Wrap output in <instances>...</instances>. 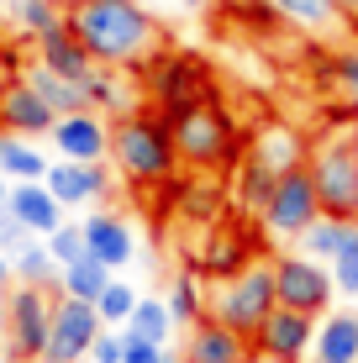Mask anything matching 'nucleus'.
I'll return each instance as SVG.
<instances>
[{
	"instance_id": "obj_1",
	"label": "nucleus",
	"mask_w": 358,
	"mask_h": 363,
	"mask_svg": "<svg viewBox=\"0 0 358 363\" xmlns=\"http://www.w3.org/2000/svg\"><path fill=\"white\" fill-rule=\"evenodd\" d=\"M69 27L90 48L101 69L142 74L158 53H169V32L142 0H90V6L69 11Z\"/></svg>"
},
{
	"instance_id": "obj_2",
	"label": "nucleus",
	"mask_w": 358,
	"mask_h": 363,
	"mask_svg": "<svg viewBox=\"0 0 358 363\" xmlns=\"http://www.w3.org/2000/svg\"><path fill=\"white\" fill-rule=\"evenodd\" d=\"M111 169L127 190H164L179 179V153L169 137V116L153 106H138L111 121Z\"/></svg>"
},
{
	"instance_id": "obj_3",
	"label": "nucleus",
	"mask_w": 358,
	"mask_h": 363,
	"mask_svg": "<svg viewBox=\"0 0 358 363\" xmlns=\"http://www.w3.org/2000/svg\"><path fill=\"white\" fill-rule=\"evenodd\" d=\"M169 137H174V153H179V169H232L242 158V132L232 121V111L221 106V95H206L195 106H179L169 111Z\"/></svg>"
},
{
	"instance_id": "obj_4",
	"label": "nucleus",
	"mask_w": 358,
	"mask_h": 363,
	"mask_svg": "<svg viewBox=\"0 0 358 363\" xmlns=\"http://www.w3.org/2000/svg\"><path fill=\"white\" fill-rule=\"evenodd\" d=\"M274 253L248 258L237 274H221V279H206V316H216L221 327L253 337L264 327V316L274 311Z\"/></svg>"
},
{
	"instance_id": "obj_5",
	"label": "nucleus",
	"mask_w": 358,
	"mask_h": 363,
	"mask_svg": "<svg viewBox=\"0 0 358 363\" xmlns=\"http://www.w3.org/2000/svg\"><path fill=\"white\" fill-rule=\"evenodd\" d=\"M306 174L316 184L322 216L358 221V132L353 127H332L316 132L306 143Z\"/></svg>"
},
{
	"instance_id": "obj_6",
	"label": "nucleus",
	"mask_w": 358,
	"mask_h": 363,
	"mask_svg": "<svg viewBox=\"0 0 358 363\" xmlns=\"http://www.w3.org/2000/svg\"><path fill=\"white\" fill-rule=\"evenodd\" d=\"M322 221V200H316V184L306 164H295L279 174L274 195H269V206L258 211V232L269 237V242H301L306 232Z\"/></svg>"
},
{
	"instance_id": "obj_7",
	"label": "nucleus",
	"mask_w": 358,
	"mask_h": 363,
	"mask_svg": "<svg viewBox=\"0 0 358 363\" xmlns=\"http://www.w3.org/2000/svg\"><path fill=\"white\" fill-rule=\"evenodd\" d=\"M142 95L153 111H179V106H195V100L216 95V79L206 69V58L195 53H158L153 64L142 69Z\"/></svg>"
},
{
	"instance_id": "obj_8",
	"label": "nucleus",
	"mask_w": 358,
	"mask_h": 363,
	"mask_svg": "<svg viewBox=\"0 0 358 363\" xmlns=\"http://www.w3.org/2000/svg\"><path fill=\"white\" fill-rule=\"evenodd\" d=\"M53 300H58V290H37V284H16L6 295V358L11 363H43L47 327H53Z\"/></svg>"
},
{
	"instance_id": "obj_9",
	"label": "nucleus",
	"mask_w": 358,
	"mask_h": 363,
	"mask_svg": "<svg viewBox=\"0 0 358 363\" xmlns=\"http://www.w3.org/2000/svg\"><path fill=\"white\" fill-rule=\"evenodd\" d=\"M274 300L290 311H306V316H327L337 300L332 269L311 253H274Z\"/></svg>"
},
{
	"instance_id": "obj_10",
	"label": "nucleus",
	"mask_w": 358,
	"mask_h": 363,
	"mask_svg": "<svg viewBox=\"0 0 358 363\" xmlns=\"http://www.w3.org/2000/svg\"><path fill=\"white\" fill-rule=\"evenodd\" d=\"M101 332H106V321H101V311H95L90 300L58 295V300H53V327H47L43 363H84Z\"/></svg>"
},
{
	"instance_id": "obj_11",
	"label": "nucleus",
	"mask_w": 358,
	"mask_h": 363,
	"mask_svg": "<svg viewBox=\"0 0 358 363\" xmlns=\"http://www.w3.org/2000/svg\"><path fill=\"white\" fill-rule=\"evenodd\" d=\"M316 321H322V316L274 306L248 342H253V353L269 358V363H306V358H311V342H316Z\"/></svg>"
},
{
	"instance_id": "obj_12",
	"label": "nucleus",
	"mask_w": 358,
	"mask_h": 363,
	"mask_svg": "<svg viewBox=\"0 0 358 363\" xmlns=\"http://www.w3.org/2000/svg\"><path fill=\"white\" fill-rule=\"evenodd\" d=\"M43 184L64 200V211L106 206L111 190H116V169H111V164H74V158H58V164H47Z\"/></svg>"
},
{
	"instance_id": "obj_13",
	"label": "nucleus",
	"mask_w": 358,
	"mask_h": 363,
	"mask_svg": "<svg viewBox=\"0 0 358 363\" xmlns=\"http://www.w3.org/2000/svg\"><path fill=\"white\" fill-rule=\"evenodd\" d=\"M58 158H74V164H106L111 158V116L101 111H69V116L53 121L47 132Z\"/></svg>"
},
{
	"instance_id": "obj_14",
	"label": "nucleus",
	"mask_w": 358,
	"mask_h": 363,
	"mask_svg": "<svg viewBox=\"0 0 358 363\" xmlns=\"http://www.w3.org/2000/svg\"><path fill=\"white\" fill-rule=\"evenodd\" d=\"M258 221L253 216H232V221H221V227L211 232V242L201 247V279H221V274H237L248 258H258L264 247H258V237H253Z\"/></svg>"
},
{
	"instance_id": "obj_15",
	"label": "nucleus",
	"mask_w": 358,
	"mask_h": 363,
	"mask_svg": "<svg viewBox=\"0 0 358 363\" xmlns=\"http://www.w3.org/2000/svg\"><path fill=\"white\" fill-rule=\"evenodd\" d=\"M79 227H84V253H90L95 264H106L111 274L138 258V232H132V221L121 216V211H106L101 206L95 216H84Z\"/></svg>"
},
{
	"instance_id": "obj_16",
	"label": "nucleus",
	"mask_w": 358,
	"mask_h": 363,
	"mask_svg": "<svg viewBox=\"0 0 358 363\" xmlns=\"http://www.w3.org/2000/svg\"><path fill=\"white\" fill-rule=\"evenodd\" d=\"M184 363H248L253 358V342L242 332L221 327L216 316H201L195 327H184V347H179Z\"/></svg>"
},
{
	"instance_id": "obj_17",
	"label": "nucleus",
	"mask_w": 358,
	"mask_h": 363,
	"mask_svg": "<svg viewBox=\"0 0 358 363\" xmlns=\"http://www.w3.org/2000/svg\"><path fill=\"white\" fill-rule=\"evenodd\" d=\"M58 121V111L47 106L43 95L32 90L27 79H11L0 84V132H16V137H47Z\"/></svg>"
},
{
	"instance_id": "obj_18",
	"label": "nucleus",
	"mask_w": 358,
	"mask_h": 363,
	"mask_svg": "<svg viewBox=\"0 0 358 363\" xmlns=\"http://www.w3.org/2000/svg\"><path fill=\"white\" fill-rule=\"evenodd\" d=\"M6 206H11V216L21 221L32 237H47V232H58L69 221V211H64V200H58L53 190H47L43 179H21V184H11V195H6Z\"/></svg>"
},
{
	"instance_id": "obj_19",
	"label": "nucleus",
	"mask_w": 358,
	"mask_h": 363,
	"mask_svg": "<svg viewBox=\"0 0 358 363\" xmlns=\"http://www.w3.org/2000/svg\"><path fill=\"white\" fill-rule=\"evenodd\" d=\"M274 184H279V169L269 164V158H258L253 147H242V158L232 164V179H227V190H232V206H237V216H253V221H258V211L269 206Z\"/></svg>"
},
{
	"instance_id": "obj_20",
	"label": "nucleus",
	"mask_w": 358,
	"mask_h": 363,
	"mask_svg": "<svg viewBox=\"0 0 358 363\" xmlns=\"http://www.w3.org/2000/svg\"><path fill=\"white\" fill-rule=\"evenodd\" d=\"M37 64L43 69H53V74H64V79H74V84H84L95 74V58H90V48L74 37V27L64 21V27H53V32H43L37 37Z\"/></svg>"
},
{
	"instance_id": "obj_21",
	"label": "nucleus",
	"mask_w": 358,
	"mask_h": 363,
	"mask_svg": "<svg viewBox=\"0 0 358 363\" xmlns=\"http://www.w3.org/2000/svg\"><path fill=\"white\" fill-rule=\"evenodd\" d=\"M174 190H179V216L184 221H216V216H227V206H232V190H227V179H221L216 169H201V179H195V174H179Z\"/></svg>"
},
{
	"instance_id": "obj_22",
	"label": "nucleus",
	"mask_w": 358,
	"mask_h": 363,
	"mask_svg": "<svg viewBox=\"0 0 358 363\" xmlns=\"http://www.w3.org/2000/svg\"><path fill=\"white\" fill-rule=\"evenodd\" d=\"M311 363H358V311H327L316 321Z\"/></svg>"
},
{
	"instance_id": "obj_23",
	"label": "nucleus",
	"mask_w": 358,
	"mask_h": 363,
	"mask_svg": "<svg viewBox=\"0 0 358 363\" xmlns=\"http://www.w3.org/2000/svg\"><path fill=\"white\" fill-rule=\"evenodd\" d=\"M84 95H90V111H101V116H111V121L142 106V95L127 84V74L121 69H101V64H95V74L84 79Z\"/></svg>"
},
{
	"instance_id": "obj_24",
	"label": "nucleus",
	"mask_w": 358,
	"mask_h": 363,
	"mask_svg": "<svg viewBox=\"0 0 358 363\" xmlns=\"http://www.w3.org/2000/svg\"><path fill=\"white\" fill-rule=\"evenodd\" d=\"M0 174H6L11 184H21V179H43V174H47V158H43V147H37V137L0 132Z\"/></svg>"
},
{
	"instance_id": "obj_25",
	"label": "nucleus",
	"mask_w": 358,
	"mask_h": 363,
	"mask_svg": "<svg viewBox=\"0 0 358 363\" xmlns=\"http://www.w3.org/2000/svg\"><path fill=\"white\" fill-rule=\"evenodd\" d=\"M58 258L47 253V242L43 237H32L27 247H16V253H11V279L16 284H37V290H58Z\"/></svg>"
},
{
	"instance_id": "obj_26",
	"label": "nucleus",
	"mask_w": 358,
	"mask_h": 363,
	"mask_svg": "<svg viewBox=\"0 0 358 363\" xmlns=\"http://www.w3.org/2000/svg\"><path fill=\"white\" fill-rule=\"evenodd\" d=\"M21 79H27L32 90L58 111V116H69V111H90V95H84V84H74V79H64V74L43 69V64H32L27 74H21Z\"/></svg>"
},
{
	"instance_id": "obj_27",
	"label": "nucleus",
	"mask_w": 358,
	"mask_h": 363,
	"mask_svg": "<svg viewBox=\"0 0 358 363\" xmlns=\"http://www.w3.org/2000/svg\"><path fill=\"white\" fill-rule=\"evenodd\" d=\"M269 6H274L279 21H290V27H301V32H337V27H348L332 0H269Z\"/></svg>"
},
{
	"instance_id": "obj_28",
	"label": "nucleus",
	"mask_w": 358,
	"mask_h": 363,
	"mask_svg": "<svg viewBox=\"0 0 358 363\" xmlns=\"http://www.w3.org/2000/svg\"><path fill=\"white\" fill-rule=\"evenodd\" d=\"M169 316H174V327H195V321L206 316V279L201 269H184L174 274V284H169Z\"/></svg>"
},
{
	"instance_id": "obj_29",
	"label": "nucleus",
	"mask_w": 358,
	"mask_h": 363,
	"mask_svg": "<svg viewBox=\"0 0 358 363\" xmlns=\"http://www.w3.org/2000/svg\"><path fill=\"white\" fill-rule=\"evenodd\" d=\"M353 232H358V221H342V216H322V221H316V227L306 232V237H301L295 247H301V253H311V258H322V264H332V258H337L342 247L353 242Z\"/></svg>"
},
{
	"instance_id": "obj_30",
	"label": "nucleus",
	"mask_w": 358,
	"mask_h": 363,
	"mask_svg": "<svg viewBox=\"0 0 358 363\" xmlns=\"http://www.w3.org/2000/svg\"><path fill=\"white\" fill-rule=\"evenodd\" d=\"M106 284H111V269H106V264H95L90 253H84L79 264H69L64 274H58V295H69V300H90V306L101 300Z\"/></svg>"
},
{
	"instance_id": "obj_31",
	"label": "nucleus",
	"mask_w": 358,
	"mask_h": 363,
	"mask_svg": "<svg viewBox=\"0 0 358 363\" xmlns=\"http://www.w3.org/2000/svg\"><path fill=\"white\" fill-rule=\"evenodd\" d=\"M258 158H269V164H274L279 174L285 169H295V164H306V143L301 137H295L290 127H269L264 137H258V143H248Z\"/></svg>"
},
{
	"instance_id": "obj_32",
	"label": "nucleus",
	"mask_w": 358,
	"mask_h": 363,
	"mask_svg": "<svg viewBox=\"0 0 358 363\" xmlns=\"http://www.w3.org/2000/svg\"><path fill=\"white\" fill-rule=\"evenodd\" d=\"M127 332H132V337H147V342H158V347H169V332H174L169 300H138V311H132Z\"/></svg>"
},
{
	"instance_id": "obj_33",
	"label": "nucleus",
	"mask_w": 358,
	"mask_h": 363,
	"mask_svg": "<svg viewBox=\"0 0 358 363\" xmlns=\"http://www.w3.org/2000/svg\"><path fill=\"white\" fill-rule=\"evenodd\" d=\"M322 79H327V84H332V90H337L342 100H348L353 111H358V43H342L337 53L327 58Z\"/></svg>"
},
{
	"instance_id": "obj_34",
	"label": "nucleus",
	"mask_w": 358,
	"mask_h": 363,
	"mask_svg": "<svg viewBox=\"0 0 358 363\" xmlns=\"http://www.w3.org/2000/svg\"><path fill=\"white\" fill-rule=\"evenodd\" d=\"M11 11H16V27L27 32L32 43H37L43 32H53V27H64V21H69V11L58 6V0H16Z\"/></svg>"
},
{
	"instance_id": "obj_35",
	"label": "nucleus",
	"mask_w": 358,
	"mask_h": 363,
	"mask_svg": "<svg viewBox=\"0 0 358 363\" xmlns=\"http://www.w3.org/2000/svg\"><path fill=\"white\" fill-rule=\"evenodd\" d=\"M138 300H142V295L132 290V284H121L116 274H111V284L101 290L95 311H101V321H106V327H127V321H132V311H138Z\"/></svg>"
},
{
	"instance_id": "obj_36",
	"label": "nucleus",
	"mask_w": 358,
	"mask_h": 363,
	"mask_svg": "<svg viewBox=\"0 0 358 363\" xmlns=\"http://www.w3.org/2000/svg\"><path fill=\"white\" fill-rule=\"evenodd\" d=\"M43 242H47V253L58 258V269H69V264H79V258H84V227H79V221H64V227L47 232Z\"/></svg>"
},
{
	"instance_id": "obj_37",
	"label": "nucleus",
	"mask_w": 358,
	"mask_h": 363,
	"mask_svg": "<svg viewBox=\"0 0 358 363\" xmlns=\"http://www.w3.org/2000/svg\"><path fill=\"white\" fill-rule=\"evenodd\" d=\"M327 269H332V284H337V295H342V300H358V232H353V242L342 247V253L332 258Z\"/></svg>"
},
{
	"instance_id": "obj_38",
	"label": "nucleus",
	"mask_w": 358,
	"mask_h": 363,
	"mask_svg": "<svg viewBox=\"0 0 358 363\" xmlns=\"http://www.w3.org/2000/svg\"><path fill=\"white\" fill-rule=\"evenodd\" d=\"M121 358H127V332L106 327L101 337H95V347H90V363H121Z\"/></svg>"
},
{
	"instance_id": "obj_39",
	"label": "nucleus",
	"mask_w": 358,
	"mask_h": 363,
	"mask_svg": "<svg viewBox=\"0 0 358 363\" xmlns=\"http://www.w3.org/2000/svg\"><path fill=\"white\" fill-rule=\"evenodd\" d=\"M27 242H32V232L21 227L16 216H11V206H0V253L11 258V253H16V247H27Z\"/></svg>"
},
{
	"instance_id": "obj_40",
	"label": "nucleus",
	"mask_w": 358,
	"mask_h": 363,
	"mask_svg": "<svg viewBox=\"0 0 358 363\" xmlns=\"http://www.w3.org/2000/svg\"><path fill=\"white\" fill-rule=\"evenodd\" d=\"M121 332H127V327H121ZM164 353H169V347H158V342H147V337H132L127 332V358H121V363H164Z\"/></svg>"
},
{
	"instance_id": "obj_41",
	"label": "nucleus",
	"mask_w": 358,
	"mask_h": 363,
	"mask_svg": "<svg viewBox=\"0 0 358 363\" xmlns=\"http://www.w3.org/2000/svg\"><path fill=\"white\" fill-rule=\"evenodd\" d=\"M332 6H337V16L348 21V27H358V0H332Z\"/></svg>"
},
{
	"instance_id": "obj_42",
	"label": "nucleus",
	"mask_w": 358,
	"mask_h": 363,
	"mask_svg": "<svg viewBox=\"0 0 358 363\" xmlns=\"http://www.w3.org/2000/svg\"><path fill=\"white\" fill-rule=\"evenodd\" d=\"M6 284H11V258L0 253V295H6Z\"/></svg>"
},
{
	"instance_id": "obj_43",
	"label": "nucleus",
	"mask_w": 358,
	"mask_h": 363,
	"mask_svg": "<svg viewBox=\"0 0 358 363\" xmlns=\"http://www.w3.org/2000/svg\"><path fill=\"white\" fill-rule=\"evenodd\" d=\"M0 347H6V300H0Z\"/></svg>"
},
{
	"instance_id": "obj_44",
	"label": "nucleus",
	"mask_w": 358,
	"mask_h": 363,
	"mask_svg": "<svg viewBox=\"0 0 358 363\" xmlns=\"http://www.w3.org/2000/svg\"><path fill=\"white\" fill-rule=\"evenodd\" d=\"M179 6H184V11H201V6H211V0H179Z\"/></svg>"
},
{
	"instance_id": "obj_45",
	"label": "nucleus",
	"mask_w": 358,
	"mask_h": 363,
	"mask_svg": "<svg viewBox=\"0 0 358 363\" xmlns=\"http://www.w3.org/2000/svg\"><path fill=\"white\" fill-rule=\"evenodd\" d=\"M6 195H11V179H6V174H0V206H6Z\"/></svg>"
},
{
	"instance_id": "obj_46",
	"label": "nucleus",
	"mask_w": 358,
	"mask_h": 363,
	"mask_svg": "<svg viewBox=\"0 0 358 363\" xmlns=\"http://www.w3.org/2000/svg\"><path fill=\"white\" fill-rule=\"evenodd\" d=\"M58 6H64V11H79V6H90V0H58Z\"/></svg>"
},
{
	"instance_id": "obj_47",
	"label": "nucleus",
	"mask_w": 358,
	"mask_h": 363,
	"mask_svg": "<svg viewBox=\"0 0 358 363\" xmlns=\"http://www.w3.org/2000/svg\"><path fill=\"white\" fill-rule=\"evenodd\" d=\"M142 6H158V0H142Z\"/></svg>"
},
{
	"instance_id": "obj_48",
	"label": "nucleus",
	"mask_w": 358,
	"mask_h": 363,
	"mask_svg": "<svg viewBox=\"0 0 358 363\" xmlns=\"http://www.w3.org/2000/svg\"><path fill=\"white\" fill-rule=\"evenodd\" d=\"M11 6H16V0H11Z\"/></svg>"
},
{
	"instance_id": "obj_49",
	"label": "nucleus",
	"mask_w": 358,
	"mask_h": 363,
	"mask_svg": "<svg viewBox=\"0 0 358 363\" xmlns=\"http://www.w3.org/2000/svg\"><path fill=\"white\" fill-rule=\"evenodd\" d=\"M84 363H90V358H84Z\"/></svg>"
},
{
	"instance_id": "obj_50",
	"label": "nucleus",
	"mask_w": 358,
	"mask_h": 363,
	"mask_svg": "<svg viewBox=\"0 0 358 363\" xmlns=\"http://www.w3.org/2000/svg\"><path fill=\"white\" fill-rule=\"evenodd\" d=\"M353 32H358V27H353Z\"/></svg>"
}]
</instances>
